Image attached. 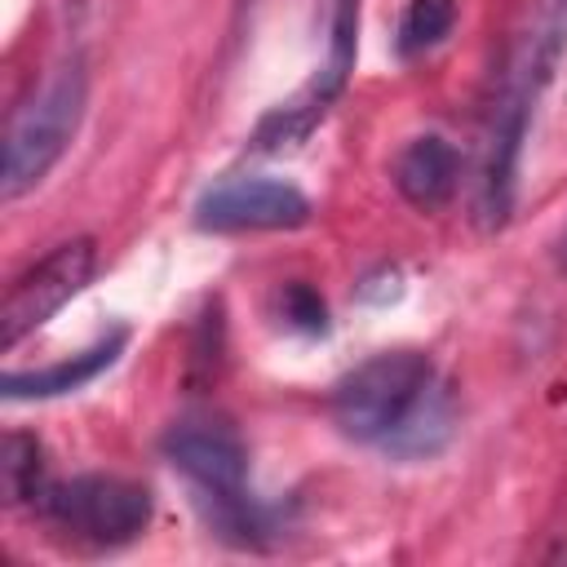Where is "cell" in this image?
<instances>
[{"instance_id": "cell-2", "label": "cell", "mask_w": 567, "mask_h": 567, "mask_svg": "<svg viewBox=\"0 0 567 567\" xmlns=\"http://www.w3.org/2000/svg\"><path fill=\"white\" fill-rule=\"evenodd\" d=\"M164 461L182 474L190 505L199 509L204 527L235 545L261 549L275 536V509L252 492L248 478V447L235 425L217 416H182L164 434Z\"/></svg>"}, {"instance_id": "cell-15", "label": "cell", "mask_w": 567, "mask_h": 567, "mask_svg": "<svg viewBox=\"0 0 567 567\" xmlns=\"http://www.w3.org/2000/svg\"><path fill=\"white\" fill-rule=\"evenodd\" d=\"M554 266H558V275H567V230H563L558 244H554Z\"/></svg>"}, {"instance_id": "cell-9", "label": "cell", "mask_w": 567, "mask_h": 567, "mask_svg": "<svg viewBox=\"0 0 567 567\" xmlns=\"http://www.w3.org/2000/svg\"><path fill=\"white\" fill-rule=\"evenodd\" d=\"M390 177L416 213H439L461 190V151L443 133H421L394 155Z\"/></svg>"}, {"instance_id": "cell-3", "label": "cell", "mask_w": 567, "mask_h": 567, "mask_svg": "<svg viewBox=\"0 0 567 567\" xmlns=\"http://www.w3.org/2000/svg\"><path fill=\"white\" fill-rule=\"evenodd\" d=\"M89 111V66L80 53L62 58L53 75L31 93L13 115L4 133V173H0V195L4 204L31 195L53 164L71 151L80 124Z\"/></svg>"}, {"instance_id": "cell-10", "label": "cell", "mask_w": 567, "mask_h": 567, "mask_svg": "<svg viewBox=\"0 0 567 567\" xmlns=\"http://www.w3.org/2000/svg\"><path fill=\"white\" fill-rule=\"evenodd\" d=\"M124 341H128V332H124V328H111L106 337H97L93 346H84V350L71 354V359H58V363H44V368H27V372H4L0 394H4L9 403L75 394V390H84L89 381H97V377L120 359Z\"/></svg>"}, {"instance_id": "cell-6", "label": "cell", "mask_w": 567, "mask_h": 567, "mask_svg": "<svg viewBox=\"0 0 567 567\" xmlns=\"http://www.w3.org/2000/svg\"><path fill=\"white\" fill-rule=\"evenodd\" d=\"M536 84L523 66V53L514 58V66L501 80L492 120H487V142H483V164H478V182H474V217L483 230H501L514 213V195H518V155L536 115Z\"/></svg>"}, {"instance_id": "cell-14", "label": "cell", "mask_w": 567, "mask_h": 567, "mask_svg": "<svg viewBox=\"0 0 567 567\" xmlns=\"http://www.w3.org/2000/svg\"><path fill=\"white\" fill-rule=\"evenodd\" d=\"M279 306H284L288 328H301V332H323V328H328L323 297H319L310 284H288V288L279 292Z\"/></svg>"}, {"instance_id": "cell-13", "label": "cell", "mask_w": 567, "mask_h": 567, "mask_svg": "<svg viewBox=\"0 0 567 567\" xmlns=\"http://www.w3.org/2000/svg\"><path fill=\"white\" fill-rule=\"evenodd\" d=\"M456 27V0H408L403 18H399V53L403 58H421L430 49H439Z\"/></svg>"}, {"instance_id": "cell-7", "label": "cell", "mask_w": 567, "mask_h": 567, "mask_svg": "<svg viewBox=\"0 0 567 567\" xmlns=\"http://www.w3.org/2000/svg\"><path fill=\"white\" fill-rule=\"evenodd\" d=\"M97 270V244L89 235L62 239L40 261H31L0 301V350H13L31 332H40L66 301H75Z\"/></svg>"}, {"instance_id": "cell-8", "label": "cell", "mask_w": 567, "mask_h": 567, "mask_svg": "<svg viewBox=\"0 0 567 567\" xmlns=\"http://www.w3.org/2000/svg\"><path fill=\"white\" fill-rule=\"evenodd\" d=\"M315 217L310 195L284 177H221L195 199V226L213 235L297 230Z\"/></svg>"}, {"instance_id": "cell-12", "label": "cell", "mask_w": 567, "mask_h": 567, "mask_svg": "<svg viewBox=\"0 0 567 567\" xmlns=\"http://www.w3.org/2000/svg\"><path fill=\"white\" fill-rule=\"evenodd\" d=\"M0 478H4V505H40L49 474H44V452L35 443V434L9 430L4 434V461H0Z\"/></svg>"}, {"instance_id": "cell-5", "label": "cell", "mask_w": 567, "mask_h": 567, "mask_svg": "<svg viewBox=\"0 0 567 567\" xmlns=\"http://www.w3.org/2000/svg\"><path fill=\"white\" fill-rule=\"evenodd\" d=\"M35 509L58 532L93 549H120L137 540L155 514L151 492L120 474H75L66 483H49Z\"/></svg>"}, {"instance_id": "cell-4", "label": "cell", "mask_w": 567, "mask_h": 567, "mask_svg": "<svg viewBox=\"0 0 567 567\" xmlns=\"http://www.w3.org/2000/svg\"><path fill=\"white\" fill-rule=\"evenodd\" d=\"M319 31H323V62L288 102L261 115V124L252 128V151L301 146L346 93L359 53V0H319Z\"/></svg>"}, {"instance_id": "cell-1", "label": "cell", "mask_w": 567, "mask_h": 567, "mask_svg": "<svg viewBox=\"0 0 567 567\" xmlns=\"http://www.w3.org/2000/svg\"><path fill=\"white\" fill-rule=\"evenodd\" d=\"M332 425L394 461H430L456 434V399L425 350L399 346L363 359L332 385Z\"/></svg>"}, {"instance_id": "cell-11", "label": "cell", "mask_w": 567, "mask_h": 567, "mask_svg": "<svg viewBox=\"0 0 567 567\" xmlns=\"http://www.w3.org/2000/svg\"><path fill=\"white\" fill-rule=\"evenodd\" d=\"M518 53H523V66H527L536 93H545L549 80L558 75V66L567 62V0H545L540 18Z\"/></svg>"}]
</instances>
